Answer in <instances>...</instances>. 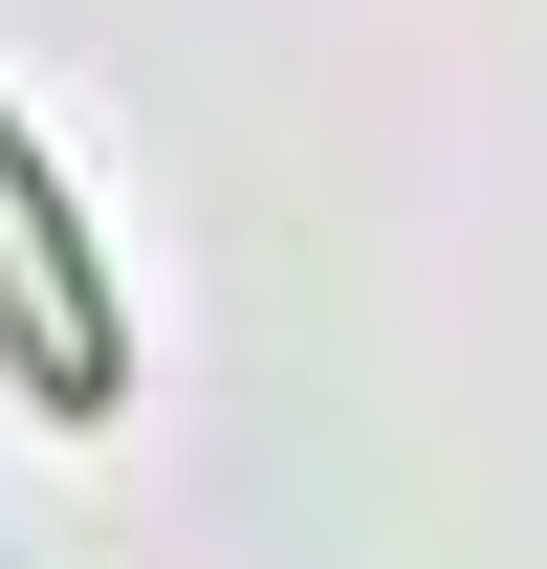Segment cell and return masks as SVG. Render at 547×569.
Listing matches in <instances>:
<instances>
[{
    "instance_id": "1",
    "label": "cell",
    "mask_w": 547,
    "mask_h": 569,
    "mask_svg": "<svg viewBox=\"0 0 547 569\" xmlns=\"http://www.w3.org/2000/svg\"><path fill=\"white\" fill-rule=\"evenodd\" d=\"M0 351L44 372V417H110V372H132V307H110V263H88L67 176L22 153V110H0Z\"/></svg>"
}]
</instances>
